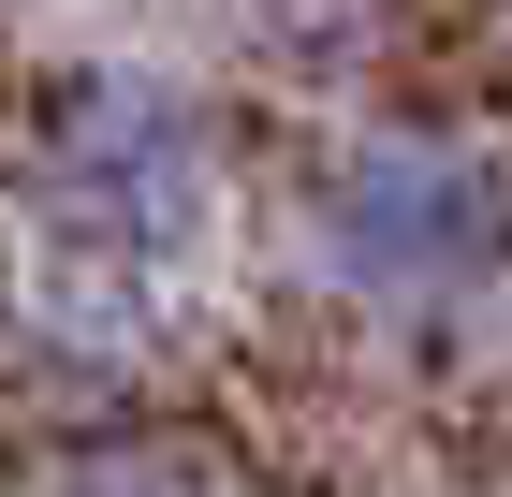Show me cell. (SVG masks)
I'll use <instances>...</instances> for the list:
<instances>
[{
    "label": "cell",
    "instance_id": "7a4b0ae2",
    "mask_svg": "<svg viewBox=\"0 0 512 497\" xmlns=\"http://www.w3.org/2000/svg\"><path fill=\"white\" fill-rule=\"evenodd\" d=\"M220 205H235V147L176 59L74 44V59H30L0 88V220L30 264L176 293L205 264Z\"/></svg>",
    "mask_w": 512,
    "mask_h": 497
},
{
    "label": "cell",
    "instance_id": "3957f363",
    "mask_svg": "<svg viewBox=\"0 0 512 497\" xmlns=\"http://www.w3.org/2000/svg\"><path fill=\"white\" fill-rule=\"evenodd\" d=\"M147 381H161V293L74 278V264H30V278H15V307H0V395H15L44 439L147 424Z\"/></svg>",
    "mask_w": 512,
    "mask_h": 497
},
{
    "label": "cell",
    "instance_id": "277c9868",
    "mask_svg": "<svg viewBox=\"0 0 512 497\" xmlns=\"http://www.w3.org/2000/svg\"><path fill=\"white\" fill-rule=\"evenodd\" d=\"M205 30L235 44L264 88L293 103H381V74L425 44V0H205Z\"/></svg>",
    "mask_w": 512,
    "mask_h": 497
},
{
    "label": "cell",
    "instance_id": "8992f818",
    "mask_svg": "<svg viewBox=\"0 0 512 497\" xmlns=\"http://www.w3.org/2000/svg\"><path fill=\"white\" fill-rule=\"evenodd\" d=\"M0 15H30V0H0Z\"/></svg>",
    "mask_w": 512,
    "mask_h": 497
},
{
    "label": "cell",
    "instance_id": "5b68a950",
    "mask_svg": "<svg viewBox=\"0 0 512 497\" xmlns=\"http://www.w3.org/2000/svg\"><path fill=\"white\" fill-rule=\"evenodd\" d=\"M15 497H264L220 439H191V424H88V439H44L30 454V483Z\"/></svg>",
    "mask_w": 512,
    "mask_h": 497
},
{
    "label": "cell",
    "instance_id": "6da1fadb",
    "mask_svg": "<svg viewBox=\"0 0 512 497\" xmlns=\"http://www.w3.org/2000/svg\"><path fill=\"white\" fill-rule=\"evenodd\" d=\"M278 264L366 337H454L512 307V117L337 103L278 176Z\"/></svg>",
    "mask_w": 512,
    "mask_h": 497
}]
</instances>
